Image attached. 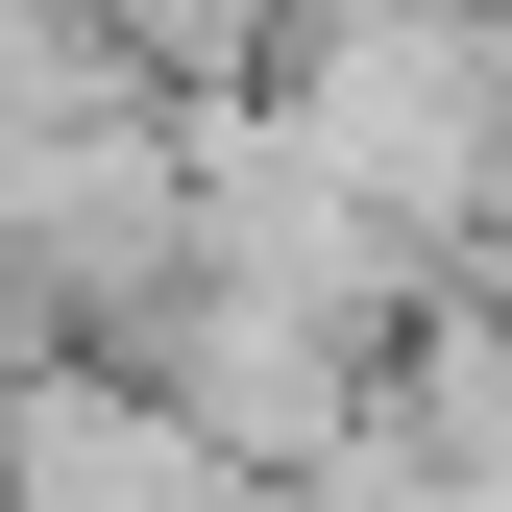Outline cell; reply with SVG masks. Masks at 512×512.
<instances>
[{
    "instance_id": "6da1fadb",
    "label": "cell",
    "mask_w": 512,
    "mask_h": 512,
    "mask_svg": "<svg viewBox=\"0 0 512 512\" xmlns=\"http://www.w3.org/2000/svg\"><path fill=\"white\" fill-rule=\"evenodd\" d=\"M269 98L415 269L512 244V0H317V25H269Z\"/></svg>"
},
{
    "instance_id": "7a4b0ae2",
    "label": "cell",
    "mask_w": 512,
    "mask_h": 512,
    "mask_svg": "<svg viewBox=\"0 0 512 512\" xmlns=\"http://www.w3.org/2000/svg\"><path fill=\"white\" fill-rule=\"evenodd\" d=\"M98 342L147 366V391L196 415L220 464H317V439L391 391V342H366V317H317V293H244V269H171V293H122Z\"/></svg>"
},
{
    "instance_id": "3957f363",
    "label": "cell",
    "mask_w": 512,
    "mask_h": 512,
    "mask_svg": "<svg viewBox=\"0 0 512 512\" xmlns=\"http://www.w3.org/2000/svg\"><path fill=\"white\" fill-rule=\"evenodd\" d=\"M0 512H269V464H220L122 342H25L0 366Z\"/></svg>"
},
{
    "instance_id": "277c9868",
    "label": "cell",
    "mask_w": 512,
    "mask_h": 512,
    "mask_svg": "<svg viewBox=\"0 0 512 512\" xmlns=\"http://www.w3.org/2000/svg\"><path fill=\"white\" fill-rule=\"evenodd\" d=\"M293 25H317V0H293Z\"/></svg>"
}]
</instances>
